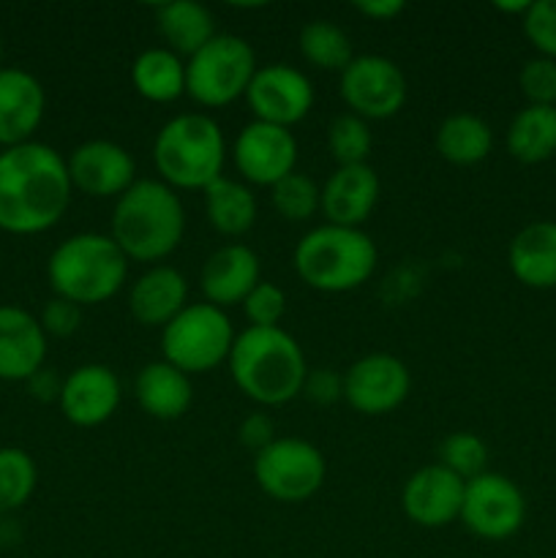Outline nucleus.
Listing matches in <instances>:
<instances>
[{
    "instance_id": "obj_1",
    "label": "nucleus",
    "mask_w": 556,
    "mask_h": 558,
    "mask_svg": "<svg viewBox=\"0 0 556 558\" xmlns=\"http://www.w3.org/2000/svg\"><path fill=\"white\" fill-rule=\"evenodd\" d=\"M65 158L44 142L0 150V232L38 234L63 218L71 202Z\"/></svg>"
},
{
    "instance_id": "obj_2",
    "label": "nucleus",
    "mask_w": 556,
    "mask_h": 558,
    "mask_svg": "<svg viewBox=\"0 0 556 558\" xmlns=\"http://www.w3.org/2000/svg\"><path fill=\"white\" fill-rule=\"evenodd\" d=\"M234 385L259 407H283L303 392L305 354L281 327H245L229 352Z\"/></svg>"
},
{
    "instance_id": "obj_3",
    "label": "nucleus",
    "mask_w": 556,
    "mask_h": 558,
    "mask_svg": "<svg viewBox=\"0 0 556 558\" xmlns=\"http://www.w3.org/2000/svg\"><path fill=\"white\" fill-rule=\"evenodd\" d=\"M185 234V210L174 189L161 180H136L112 210V232L125 259L161 262Z\"/></svg>"
},
{
    "instance_id": "obj_4",
    "label": "nucleus",
    "mask_w": 556,
    "mask_h": 558,
    "mask_svg": "<svg viewBox=\"0 0 556 558\" xmlns=\"http://www.w3.org/2000/svg\"><path fill=\"white\" fill-rule=\"evenodd\" d=\"M129 276V259L109 234L82 232L65 238L49 254L47 278L55 298L85 305L112 300Z\"/></svg>"
},
{
    "instance_id": "obj_5",
    "label": "nucleus",
    "mask_w": 556,
    "mask_h": 558,
    "mask_svg": "<svg viewBox=\"0 0 556 558\" xmlns=\"http://www.w3.org/2000/svg\"><path fill=\"white\" fill-rule=\"evenodd\" d=\"M153 163L169 189L205 191L223 178L227 140L210 114L185 112L167 120L153 142Z\"/></svg>"
},
{
    "instance_id": "obj_6",
    "label": "nucleus",
    "mask_w": 556,
    "mask_h": 558,
    "mask_svg": "<svg viewBox=\"0 0 556 558\" xmlns=\"http://www.w3.org/2000/svg\"><path fill=\"white\" fill-rule=\"evenodd\" d=\"M376 245L363 229L322 223L300 238L294 272L316 292L341 294L360 289L376 270Z\"/></svg>"
},
{
    "instance_id": "obj_7",
    "label": "nucleus",
    "mask_w": 556,
    "mask_h": 558,
    "mask_svg": "<svg viewBox=\"0 0 556 558\" xmlns=\"http://www.w3.org/2000/svg\"><path fill=\"white\" fill-rule=\"evenodd\" d=\"M254 47L243 36L216 33L185 63V96L200 107L221 109L238 98H245L251 80L256 74Z\"/></svg>"
},
{
    "instance_id": "obj_8",
    "label": "nucleus",
    "mask_w": 556,
    "mask_h": 558,
    "mask_svg": "<svg viewBox=\"0 0 556 558\" xmlns=\"http://www.w3.org/2000/svg\"><path fill=\"white\" fill-rule=\"evenodd\" d=\"M234 338L227 311L210 303H191L161 330V354L183 374H207L227 363Z\"/></svg>"
},
{
    "instance_id": "obj_9",
    "label": "nucleus",
    "mask_w": 556,
    "mask_h": 558,
    "mask_svg": "<svg viewBox=\"0 0 556 558\" xmlns=\"http://www.w3.org/2000/svg\"><path fill=\"white\" fill-rule=\"evenodd\" d=\"M327 474L325 456L311 441L278 436L267 450L254 456V480L270 499L300 505L316 496Z\"/></svg>"
},
{
    "instance_id": "obj_10",
    "label": "nucleus",
    "mask_w": 556,
    "mask_h": 558,
    "mask_svg": "<svg viewBox=\"0 0 556 558\" xmlns=\"http://www.w3.org/2000/svg\"><path fill=\"white\" fill-rule=\"evenodd\" d=\"M527 518V501L521 488L510 477L496 472H483L463 485V505L458 521L474 537L501 543L518 534Z\"/></svg>"
},
{
    "instance_id": "obj_11",
    "label": "nucleus",
    "mask_w": 556,
    "mask_h": 558,
    "mask_svg": "<svg viewBox=\"0 0 556 558\" xmlns=\"http://www.w3.org/2000/svg\"><path fill=\"white\" fill-rule=\"evenodd\" d=\"M338 93L349 112L368 123V120H387L401 112L409 85L403 71L385 54H358L341 71Z\"/></svg>"
},
{
    "instance_id": "obj_12",
    "label": "nucleus",
    "mask_w": 556,
    "mask_h": 558,
    "mask_svg": "<svg viewBox=\"0 0 556 558\" xmlns=\"http://www.w3.org/2000/svg\"><path fill=\"white\" fill-rule=\"evenodd\" d=\"M245 104L259 123L292 129L314 109V85L289 63L259 65L245 90Z\"/></svg>"
},
{
    "instance_id": "obj_13",
    "label": "nucleus",
    "mask_w": 556,
    "mask_h": 558,
    "mask_svg": "<svg viewBox=\"0 0 556 558\" xmlns=\"http://www.w3.org/2000/svg\"><path fill=\"white\" fill-rule=\"evenodd\" d=\"M412 390L409 368L385 352L354 360L343 374V398L354 412L365 417H382L401 407Z\"/></svg>"
},
{
    "instance_id": "obj_14",
    "label": "nucleus",
    "mask_w": 556,
    "mask_h": 558,
    "mask_svg": "<svg viewBox=\"0 0 556 558\" xmlns=\"http://www.w3.org/2000/svg\"><path fill=\"white\" fill-rule=\"evenodd\" d=\"M234 167L251 185H273L298 167V140L292 129L251 120L234 140Z\"/></svg>"
},
{
    "instance_id": "obj_15",
    "label": "nucleus",
    "mask_w": 556,
    "mask_h": 558,
    "mask_svg": "<svg viewBox=\"0 0 556 558\" xmlns=\"http://www.w3.org/2000/svg\"><path fill=\"white\" fill-rule=\"evenodd\" d=\"M71 189L93 199L123 196L136 183V161L123 145L109 140L82 142L65 158Z\"/></svg>"
},
{
    "instance_id": "obj_16",
    "label": "nucleus",
    "mask_w": 556,
    "mask_h": 558,
    "mask_svg": "<svg viewBox=\"0 0 556 558\" xmlns=\"http://www.w3.org/2000/svg\"><path fill=\"white\" fill-rule=\"evenodd\" d=\"M463 480L442 463L418 469L403 483L401 510L412 523L423 529H445L458 521L463 505Z\"/></svg>"
},
{
    "instance_id": "obj_17",
    "label": "nucleus",
    "mask_w": 556,
    "mask_h": 558,
    "mask_svg": "<svg viewBox=\"0 0 556 558\" xmlns=\"http://www.w3.org/2000/svg\"><path fill=\"white\" fill-rule=\"evenodd\" d=\"M60 412L76 428H98L120 407V379L112 368L98 363L80 365L63 379Z\"/></svg>"
},
{
    "instance_id": "obj_18",
    "label": "nucleus",
    "mask_w": 556,
    "mask_h": 558,
    "mask_svg": "<svg viewBox=\"0 0 556 558\" xmlns=\"http://www.w3.org/2000/svg\"><path fill=\"white\" fill-rule=\"evenodd\" d=\"M47 109V93L31 71L20 65L0 69V147L33 142Z\"/></svg>"
},
{
    "instance_id": "obj_19",
    "label": "nucleus",
    "mask_w": 556,
    "mask_h": 558,
    "mask_svg": "<svg viewBox=\"0 0 556 558\" xmlns=\"http://www.w3.org/2000/svg\"><path fill=\"white\" fill-rule=\"evenodd\" d=\"M259 256L243 243H229L213 251L202 265V294L205 303L216 305V308H229V305L240 303L249 298L251 289L262 281L259 278Z\"/></svg>"
},
{
    "instance_id": "obj_20",
    "label": "nucleus",
    "mask_w": 556,
    "mask_h": 558,
    "mask_svg": "<svg viewBox=\"0 0 556 558\" xmlns=\"http://www.w3.org/2000/svg\"><path fill=\"white\" fill-rule=\"evenodd\" d=\"M47 360V332L25 308L0 305V379L27 381Z\"/></svg>"
},
{
    "instance_id": "obj_21",
    "label": "nucleus",
    "mask_w": 556,
    "mask_h": 558,
    "mask_svg": "<svg viewBox=\"0 0 556 558\" xmlns=\"http://www.w3.org/2000/svg\"><path fill=\"white\" fill-rule=\"evenodd\" d=\"M379 202V178L368 163L338 167L322 185V213L327 223L360 229Z\"/></svg>"
},
{
    "instance_id": "obj_22",
    "label": "nucleus",
    "mask_w": 556,
    "mask_h": 558,
    "mask_svg": "<svg viewBox=\"0 0 556 558\" xmlns=\"http://www.w3.org/2000/svg\"><path fill=\"white\" fill-rule=\"evenodd\" d=\"M189 305V281L169 265H156L136 278L129 292V308L140 325L167 327Z\"/></svg>"
},
{
    "instance_id": "obj_23",
    "label": "nucleus",
    "mask_w": 556,
    "mask_h": 558,
    "mask_svg": "<svg viewBox=\"0 0 556 558\" xmlns=\"http://www.w3.org/2000/svg\"><path fill=\"white\" fill-rule=\"evenodd\" d=\"M510 272L529 289L556 287V221H534L507 248Z\"/></svg>"
},
{
    "instance_id": "obj_24",
    "label": "nucleus",
    "mask_w": 556,
    "mask_h": 558,
    "mask_svg": "<svg viewBox=\"0 0 556 558\" xmlns=\"http://www.w3.org/2000/svg\"><path fill=\"white\" fill-rule=\"evenodd\" d=\"M136 403L145 414L153 420H180L189 412L191 401H194V387H191V376L169 365L167 360L145 365L136 374L134 381Z\"/></svg>"
},
{
    "instance_id": "obj_25",
    "label": "nucleus",
    "mask_w": 556,
    "mask_h": 558,
    "mask_svg": "<svg viewBox=\"0 0 556 558\" xmlns=\"http://www.w3.org/2000/svg\"><path fill=\"white\" fill-rule=\"evenodd\" d=\"M156 25L167 41V49H172L174 54H185V58L200 52L216 36V16L196 0L161 3L156 9Z\"/></svg>"
},
{
    "instance_id": "obj_26",
    "label": "nucleus",
    "mask_w": 556,
    "mask_h": 558,
    "mask_svg": "<svg viewBox=\"0 0 556 558\" xmlns=\"http://www.w3.org/2000/svg\"><path fill=\"white\" fill-rule=\"evenodd\" d=\"M131 85L145 101H178L185 93V63L167 47L145 49L131 65Z\"/></svg>"
},
{
    "instance_id": "obj_27",
    "label": "nucleus",
    "mask_w": 556,
    "mask_h": 558,
    "mask_svg": "<svg viewBox=\"0 0 556 558\" xmlns=\"http://www.w3.org/2000/svg\"><path fill=\"white\" fill-rule=\"evenodd\" d=\"M205 216L207 223L223 238H240L251 232L256 223V196L254 191L238 180L218 178L205 191Z\"/></svg>"
},
{
    "instance_id": "obj_28",
    "label": "nucleus",
    "mask_w": 556,
    "mask_h": 558,
    "mask_svg": "<svg viewBox=\"0 0 556 558\" xmlns=\"http://www.w3.org/2000/svg\"><path fill=\"white\" fill-rule=\"evenodd\" d=\"M494 147V131L472 112L447 114L436 129V153L456 167H474L485 161Z\"/></svg>"
},
{
    "instance_id": "obj_29",
    "label": "nucleus",
    "mask_w": 556,
    "mask_h": 558,
    "mask_svg": "<svg viewBox=\"0 0 556 558\" xmlns=\"http://www.w3.org/2000/svg\"><path fill=\"white\" fill-rule=\"evenodd\" d=\"M507 153L521 163H543L556 156V107H527L507 125Z\"/></svg>"
},
{
    "instance_id": "obj_30",
    "label": "nucleus",
    "mask_w": 556,
    "mask_h": 558,
    "mask_svg": "<svg viewBox=\"0 0 556 558\" xmlns=\"http://www.w3.org/2000/svg\"><path fill=\"white\" fill-rule=\"evenodd\" d=\"M300 54L322 71H343L354 58L347 33L327 20H311L300 31Z\"/></svg>"
},
{
    "instance_id": "obj_31",
    "label": "nucleus",
    "mask_w": 556,
    "mask_h": 558,
    "mask_svg": "<svg viewBox=\"0 0 556 558\" xmlns=\"http://www.w3.org/2000/svg\"><path fill=\"white\" fill-rule=\"evenodd\" d=\"M36 485V461L20 447H0V515L25 507Z\"/></svg>"
},
{
    "instance_id": "obj_32",
    "label": "nucleus",
    "mask_w": 556,
    "mask_h": 558,
    "mask_svg": "<svg viewBox=\"0 0 556 558\" xmlns=\"http://www.w3.org/2000/svg\"><path fill=\"white\" fill-rule=\"evenodd\" d=\"M270 202L283 221H309V218L316 216V210H322V189L309 174L294 169L292 174H287V178L273 185Z\"/></svg>"
},
{
    "instance_id": "obj_33",
    "label": "nucleus",
    "mask_w": 556,
    "mask_h": 558,
    "mask_svg": "<svg viewBox=\"0 0 556 558\" xmlns=\"http://www.w3.org/2000/svg\"><path fill=\"white\" fill-rule=\"evenodd\" d=\"M327 147L338 167H358L365 163L371 153V129L363 118L347 112L336 114L327 129Z\"/></svg>"
},
{
    "instance_id": "obj_34",
    "label": "nucleus",
    "mask_w": 556,
    "mask_h": 558,
    "mask_svg": "<svg viewBox=\"0 0 556 558\" xmlns=\"http://www.w3.org/2000/svg\"><path fill=\"white\" fill-rule=\"evenodd\" d=\"M439 463L467 483V480H474L478 474L485 472L488 447L480 436L469 434V430H458V434H450L442 441Z\"/></svg>"
},
{
    "instance_id": "obj_35",
    "label": "nucleus",
    "mask_w": 556,
    "mask_h": 558,
    "mask_svg": "<svg viewBox=\"0 0 556 558\" xmlns=\"http://www.w3.org/2000/svg\"><path fill=\"white\" fill-rule=\"evenodd\" d=\"M518 87L532 107H556V60L532 58L518 74Z\"/></svg>"
},
{
    "instance_id": "obj_36",
    "label": "nucleus",
    "mask_w": 556,
    "mask_h": 558,
    "mask_svg": "<svg viewBox=\"0 0 556 558\" xmlns=\"http://www.w3.org/2000/svg\"><path fill=\"white\" fill-rule=\"evenodd\" d=\"M243 311L251 327H278L287 314V294L276 283L259 281L243 300Z\"/></svg>"
},
{
    "instance_id": "obj_37",
    "label": "nucleus",
    "mask_w": 556,
    "mask_h": 558,
    "mask_svg": "<svg viewBox=\"0 0 556 558\" xmlns=\"http://www.w3.org/2000/svg\"><path fill=\"white\" fill-rule=\"evenodd\" d=\"M523 33L543 58L556 60V0H537L523 14Z\"/></svg>"
},
{
    "instance_id": "obj_38",
    "label": "nucleus",
    "mask_w": 556,
    "mask_h": 558,
    "mask_svg": "<svg viewBox=\"0 0 556 558\" xmlns=\"http://www.w3.org/2000/svg\"><path fill=\"white\" fill-rule=\"evenodd\" d=\"M38 322H41V330L47 332V336L69 338L82 327V308L76 303H71V300L52 298L44 305Z\"/></svg>"
},
{
    "instance_id": "obj_39",
    "label": "nucleus",
    "mask_w": 556,
    "mask_h": 558,
    "mask_svg": "<svg viewBox=\"0 0 556 558\" xmlns=\"http://www.w3.org/2000/svg\"><path fill=\"white\" fill-rule=\"evenodd\" d=\"M300 396H305L316 407H333L343 398V376L333 368H309Z\"/></svg>"
},
{
    "instance_id": "obj_40",
    "label": "nucleus",
    "mask_w": 556,
    "mask_h": 558,
    "mask_svg": "<svg viewBox=\"0 0 556 558\" xmlns=\"http://www.w3.org/2000/svg\"><path fill=\"white\" fill-rule=\"evenodd\" d=\"M238 436H240V445H243L245 450L254 452V456H259L262 450H267V447L278 439L276 423H273L270 414H265V412L249 414V417L240 423Z\"/></svg>"
},
{
    "instance_id": "obj_41",
    "label": "nucleus",
    "mask_w": 556,
    "mask_h": 558,
    "mask_svg": "<svg viewBox=\"0 0 556 558\" xmlns=\"http://www.w3.org/2000/svg\"><path fill=\"white\" fill-rule=\"evenodd\" d=\"M27 390L36 401H60V390H63V379H58L52 368H38L36 374L27 379Z\"/></svg>"
},
{
    "instance_id": "obj_42",
    "label": "nucleus",
    "mask_w": 556,
    "mask_h": 558,
    "mask_svg": "<svg viewBox=\"0 0 556 558\" xmlns=\"http://www.w3.org/2000/svg\"><path fill=\"white\" fill-rule=\"evenodd\" d=\"M354 9H358V14L368 16L374 22H390L401 14L403 3L401 0H358Z\"/></svg>"
},
{
    "instance_id": "obj_43",
    "label": "nucleus",
    "mask_w": 556,
    "mask_h": 558,
    "mask_svg": "<svg viewBox=\"0 0 556 558\" xmlns=\"http://www.w3.org/2000/svg\"><path fill=\"white\" fill-rule=\"evenodd\" d=\"M529 5H532L529 0H518V3H505V0H496L494 9L505 11V14H521V20H523V14L529 11Z\"/></svg>"
},
{
    "instance_id": "obj_44",
    "label": "nucleus",
    "mask_w": 556,
    "mask_h": 558,
    "mask_svg": "<svg viewBox=\"0 0 556 558\" xmlns=\"http://www.w3.org/2000/svg\"><path fill=\"white\" fill-rule=\"evenodd\" d=\"M0 69H3V38H0Z\"/></svg>"
}]
</instances>
